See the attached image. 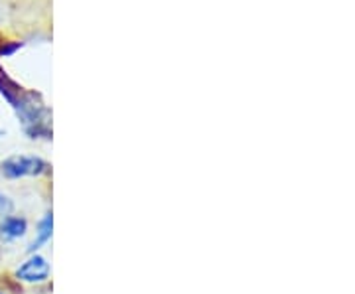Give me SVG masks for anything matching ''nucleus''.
Instances as JSON below:
<instances>
[{"label":"nucleus","mask_w":355,"mask_h":294,"mask_svg":"<svg viewBox=\"0 0 355 294\" xmlns=\"http://www.w3.org/2000/svg\"><path fill=\"white\" fill-rule=\"evenodd\" d=\"M48 162L42 160L40 156H10L0 164V172L2 176L8 180H20V178H34V176H42L48 172Z\"/></svg>","instance_id":"f257e3e1"},{"label":"nucleus","mask_w":355,"mask_h":294,"mask_svg":"<svg viewBox=\"0 0 355 294\" xmlns=\"http://www.w3.org/2000/svg\"><path fill=\"white\" fill-rule=\"evenodd\" d=\"M51 235H53V214L48 211L44 218L40 219L36 237H34V241L30 243V247H28V253L32 255V253H36V251L42 249L46 243H50Z\"/></svg>","instance_id":"20e7f679"},{"label":"nucleus","mask_w":355,"mask_h":294,"mask_svg":"<svg viewBox=\"0 0 355 294\" xmlns=\"http://www.w3.org/2000/svg\"><path fill=\"white\" fill-rule=\"evenodd\" d=\"M28 233V219L22 216H6L0 219V239L16 241Z\"/></svg>","instance_id":"7ed1b4c3"},{"label":"nucleus","mask_w":355,"mask_h":294,"mask_svg":"<svg viewBox=\"0 0 355 294\" xmlns=\"http://www.w3.org/2000/svg\"><path fill=\"white\" fill-rule=\"evenodd\" d=\"M0 294H6V293H4V291H2V288H0Z\"/></svg>","instance_id":"423d86ee"},{"label":"nucleus","mask_w":355,"mask_h":294,"mask_svg":"<svg viewBox=\"0 0 355 294\" xmlns=\"http://www.w3.org/2000/svg\"><path fill=\"white\" fill-rule=\"evenodd\" d=\"M50 273L51 269L48 259L38 253H32L18 269L14 270V279L26 282V284H40V282H46L50 279Z\"/></svg>","instance_id":"f03ea898"},{"label":"nucleus","mask_w":355,"mask_h":294,"mask_svg":"<svg viewBox=\"0 0 355 294\" xmlns=\"http://www.w3.org/2000/svg\"><path fill=\"white\" fill-rule=\"evenodd\" d=\"M14 214V202L10 196H6L4 192H0V219Z\"/></svg>","instance_id":"39448f33"}]
</instances>
